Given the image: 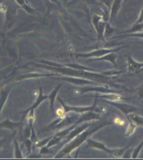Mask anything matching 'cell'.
Segmentation results:
<instances>
[{
    "mask_svg": "<svg viewBox=\"0 0 143 160\" xmlns=\"http://www.w3.org/2000/svg\"><path fill=\"white\" fill-rule=\"evenodd\" d=\"M128 65H129V69L132 72H138L143 69V63H138L135 62L131 57H128Z\"/></svg>",
    "mask_w": 143,
    "mask_h": 160,
    "instance_id": "cell-1",
    "label": "cell"
},
{
    "mask_svg": "<svg viewBox=\"0 0 143 160\" xmlns=\"http://www.w3.org/2000/svg\"><path fill=\"white\" fill-rule=\"evenodd\" d=\"M56 113H57V115H58L59 117H61V118H64V110L61 109L57 110Z\"/></svg>",
    "mask_w": 143,
    "mask_h": 160,
    "instance_id": "cell-2",
    "label": "cell"
},
{
    "mask_svg": "<svg viewBox=\"0 0 143 160\" xmlns=\"http://www.w3.org/2000/svg\"><path fill=\"white\" fill-rule=\"evenodd\" d=\"M115 122L116 123H117V124H121V125H124V121H123L122 119H121L120 118H116V120H115Z\"/></svg>",
    "mask_w": 143,
    "mask_h": 160,
    "instance_id": "cell-3",
    "label": "cell"
},
{
    "mask_svg": "<svg viewBox=\"0 0 143 160\" xmlns=\"http://www.w3.org/2000/svg\"><path fill=\"white\" fill-rule=\"evenodd\" d=\"M142 21H143V8H142V13H141L140 17V19L138 20V23H141Z\"/></svg>",
    "mask_w": 143,
    "mask_h": 160,
    "instance_id": "cell-4",
    "label": "cell"
},
{
    "mask_svg": "<svg viewBox=\"0 0 143 160\" xmlns=\"http://www.w3.org/2000/svg\"><path fill=\"white\" fill-rule=\"evenodd\" d=\"M132 35L138 36V37H140V38H143V32L140 33V34H135V35Z\"/></svg>",
    "mask_w": 143,
    "mask_h": 160,
    "instance_id": "cell-5",
    "label": "cell"
},
{
    "mask_svg": "<svg viewBox=\"0 0 143 160\" xmlns=\"http://www.w3.org/2000/svg\"><path fill=\"white\" fill-rule=\"evenodd\" d=\"M3 2H4V0H0V4H1V3H2Z\"/></svg>",
    "mask_w": 143,
    "mask_h": 160,
    "instance_id": "cell-6",
    "label": "cell"
}]
</instances>
